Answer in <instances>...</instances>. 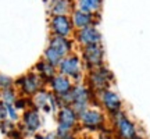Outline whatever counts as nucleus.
I'll return each instance as SVG.
<instances>
[{
    "label": "nucleus",
    "mask_w": 150,
    "mask_h": 139,
    "mask_svg": "<svg viewBox=\"0 0 150 139\" xmlns=\"http://www.w3.org/2000/svg\"><path fill=\"white\" fill-rule=\"evenodd\" d=\"M6 107H7V118L10 121H13V123H17L20 120V111L14 106H6Z\"/></svg>",
    "instance_id": "24"
},
{
    "label": "nucleus",
    "mask_w": 150,
    "mask_h": 139,
    "mask_svg": "<svg viewBox=\"0 0 150 139\" xmlns=\"http://www.w3.org/2000/svg\"><path fill=\"white\" fill-rule=\"evenodd\" d=\"M57 118V128H56V135L57 138H64L67 135L74 134V131L79 127V118L78 114L71 106H61L60 110L56 114Z\"/></svg>",
    "instance_id": "4"
},
{
    "label": "nucleus",
    "mask_w": 150,
    "mask_h": 139,
    "mask_svg": "<svg viewBox=\"0 0 150 139\" xmlns=\"http://www.w3.org/2000/svg\"><path fill=\"white\" fill-rule=\"evenodd\" d=\"M49 25L52 35L63 38H70L74 35V25L70 16H52Z\"/></svg>",
    "instance_id": "11"
},
{
    "label": "nucleus",
    "mask_w": 150,
    "mask_h": 139,
    "mask_svg": "<svg viewBox=\"0 0 150 139\" xmlns=\"http://www.w3.org/2000/svg\"><path fill=\"white\" fill-rule=\"evenodd\" d=\"M132 139H146V136L145 135H140V134H138L135 138H132Z\"/></svg>",
    "instance_id": "30"
},
{
    "label": "nucleus",
    "mask_w": 150,
    "mask_h": 139,
    "mask_svg": "<svg viewBox=\"0 0 150 139\" xmlns=\"http://www.w3.org/2000/svg\"><path fill=\"white\" fill-rule=\"evenodd\" d=\"M99 138L100 139H117L115 136V132H114V129L106 127V128H103L102 131H99Z\"/></svg>",
    "instance_id": "25"
},
{
    "label": "nucleus",
    "mask_w": 150,
    "mask_h": 139,
    "mask_svg": "<svg viewBox=\"0 0 150 139\" xmlns=\"http://www.w3.org/2000/svg\"><path fill=\"white\" fill-rule=\"evenodd\" d=\"M14 107H16L18 111H25L28 109L32 107V102H31V97L28 96H18L17 97L16 103H14Z\"/></svg>",
    "instance_id": "22"
},
{
    "label": "nucleus",
    "mask_w": 150,
    "mask_h": 139,
    "mask_svg": "<svg viewBox=\"0 0 150 139\" xmlns=\"http://www.w3.org/2000/svg\"><path fill=\"white\" fill-rule=\"evenodd\" d=\"M27 139H36V138H35V136H32V138H27Z\"/></svg>",
    "instance_id": "31"
},
{
    "label": "nucleus",
    "mask_w": 150,
    "mask_h": 139,
    "mask_svg": "<svg viewBox=\"0 0 150 139\" xmlns=\"http://www.w3.org/2000/svg\"><path fill=\"white\" fill-rule=\"evenodd\" d=\"M0 129L4 135H10L14 129H16V123L10 121L8 118H6L3 121H0Z\"/></svg>",
    "instance_id": "23"
},
{
    "label": "nucleus",
    "mask_w": 150,
    "mask_h": 139,
    "mask_svg": "<svg viewBox=\"0 0 150 139\" xmlns=\"http://www.w3.org/2000/svg\"><path fill=\"white\" fill-rule=\"evenodd\" d=\"M57 71L59 74H63L65 77H68L74 84L78 82H83L85 79V67L83 63L81 60V56L75 53H71L68 56H65L64 59L60 61V64L57 65Z\"/></svg>",
    "instance_id": "3"
},
{
    "label": "nucleus",
    "mask_w": 150,
    "mask_h": 139,
    "mask_svg": "<svg viewBox=\"0 0 150 139\" xmlns=\"http://www.w3.org/2000/svg\"><path fill=\"white\" fill-rule=\"evenodd\" d=\"M35 72L40 77V79H42L43 82L46 84V86H47V84L53 79V77L57 74L59 71H57V67L49 64L47 61H45V60L42 59L35 64Z\"/></svg>",
    "instance_id": "17"
},
{
    "label": "nucleus",
    "mask_w": 150,
    "mask_h": 139,
    "mask_svg": "<svg viewBox=\"0 0 150 139\" xmlns=\"http://www.w3.org/2000/svg\"><path fill=\"white\" fill-rule=\"evenodd\" d=\"M14 85L18 88V91L22 93V96H28V97H32L36 92H39L43 88H46V84L40 79V77L35 71H31V72L21 75L17 81H14Z\"/></svg>",
    "instance_id": "7"
},
{
    "label": "nucleus",
    "mask_w": 150,
    "mask_h": 139,
    "mask_svg": "<svg viewBox=\"0 0 150 139\" xmlns=\"http://www.w3.org/2000/svg\"><path fill=\"white\" fill-rule=\"evenodd\" d=\"M49 46L54 48L63 57L71 54L72 50H74V42L71 40L70 38L56 36V35H52V36H50V39H49Z\"/></svg>",
    "instance_id": "15"
},
{
    "label": "nucleus",
    "mask_w": 150,
    "mask_h": 139,
    "mask_svg": "<svg viewBox=\"0 0 150 139\" xmlns=\"http://www.w3.org/2000/svg\"><path fill=\"white\" fill-rule=\"evenodd\" d=\"M75 40L81 48H86V46H92V45H100L102 43V33L99 32L96 25H91V27L82 28V29H76L74 33Z\"/></svg>",
    "instance_id": "12"
},
{
    "label": "nucleus",
    "mask_w": 150,
    "mask_h": 139,
    "mask_svg": "<svg viewBox=\"0 0 150 139\" xmlns=\"http://www.w3.org/2000/svg\"><path fill=\"white\" fill-rule=\"evenodd\" d=\"M78 118H79V127L86 129V131L99 132L107 127V117L102 109L89 107L88 110L81 113Z\"/></svg>",
    "instance_id": "6"
},
{
    "label": "nucleus",
    "mask_w": 150,
    "mask_h": 139,
    "mask_svg": "<svg viewBox=\"0 0 150 139\" xmlns=\"http://www.w3.org/2000/svg\"><path fill=\"white\" fill-rule=\"evenodd\" d=\"M72 86H74V82L68 77H65L63 74H59V72L54 75L53 79L47 84L49 91L59 97H63L64 95H67L72 89Z\"/></svg>",
    "instance_id": "13"
},
{
    "label": "nucleus",
    "mask_w": 150,
    "mask_h": 139,
    "mask_svg": "<svg viewBox=\"0 0 150 139\" xmlns=\"http://www.w3.org/2000/svg\"><path fill=\"white\" fill-rule=\"evenodd\" d=\"M42 116H40V111L36 110V109H28L22 113L21 116V129L24 138H32L35 136V134H38V131L42 128Z\"/></svg>",
    "instance_id": "9"
},
{
    "label": "nucleus",
    "mask_w": 150,
    "mask_h": 139,
    "mask_svg": "<svg viewBox=\"0 0 150 139\" xmlns=\"http://www.w3.org/2000/svg\"><path fill=\"white\" fill-rule=\"evenodd\" d=\"M108 117H110L111 127L115 132L117 139H132L139 134L136 123L134 120H131L124 110L115 113L112 116H108Z\"/></svg>",
    "instance_id": "5"
},
{
    "label": "nucleus",
    "mask_w": 150,
    "mask_h": 139,
    "mask_svg": "<svg viewBox=\"0 0 150 139\" xmlns=\"http://www.w3.org/2000/svg\"><path fill=\"white\" fill-rule=\"evenodd\" d=\"M96 97L100 109L108 116H112V114L122 110V99L112 89H104V91L99 92V93H96Z\"/></svg>",
    "instance_id": "10"
},
{
    "label": "nucleus",
    "mask_w": 150,
    "mask_h": 139,
    "mask_svg": "<svg viewBox=\"0 0 150 139\" xmlns=\"http://www.w3.org/2000/svg\"><path fill=\"white\" fill-rule=\"evenodd\" d=\"M17 97H18L17 96V91L13 88V86L0 91V102L3 103L4 106H14Z\"/></svg>",
    "instance_id": "21"
},
{
    "label": "nucleus",
    "mask_w": 150,
    "mask_h": 139,
    "mask_svg": "<svg viewBox=\"0 0 150 139\" xmlns=\"http://www.w3.org/2000/svg\"><path fill=\"white\" fill-rule=\"evenodd\" d=\"M52 1H54V0H52Z\"/></svg>",
    "instance_id": "32"
},
{
    "label": "nucleus",
    "mask_w": 150,
    "mask_h": 139,
    "mask_svg": "<svg viewBox=\"0 0 150 139\" xmlns=\"http://www.w3.org/2000/svg\"><path fill=\"white\" fill-rule=\"evenodd\" d=\"M83 82L91 88L93 93H99L104 89H110L111 84L114 82V74L110 71V68L103 65L99 68L86 71Z\"/></svg>",
    "instance_id": "2"
},
{
    "label": "nucleus",
    "mask_w": 150,
    "mask_h": 139,
    "mask_svg": "<svg viewBox=\"0 0 150 139\" xmlns=\"http://www.w3.org/2000/svg\"><path fill=\"white\" fill-rule=\"evenodd\" d=\"M95 96L96 93H93L85 82H78V84H74L72 89L67 95L60 97V100L63 106H71L75 110V113L79 116L81 113H83L91 107V103L95 99Z\"/></svg>",
    "instance_id": "1"
},
{
    "label": "nucleus",
    "mask_w": 150,
    "mask_h": 139,
    "mask_svg": "<svg viewBox=\"0 0 150 139\" xmlns=\"http://www.w3.org/2000/svg\"><path fill=\"white\" fill-rule=\"evenodd\" d=\"M35 138L36 139H59L56 132H47L45 135H40V134H35Z\"/></svg>",
    "instance_id": "27"
},
{
    "label": "nucleus",
    "mask_w": 150,
    "mask_h": 139,
    "mask_svg": "<svg viewBox=\"0 0 150 139\" xmlns=\"http://www.w3.org/2000/svg\"><path fill=\"white\" fill-rule=\"evenodd\" d=\"M81 60L86 71L95 70L104 65V48L103 45H92L81 48Z\"/></svg>",
    "instance_id": "8"
},
{
    "label": "nucleus",
    "mask_w": 150,
    "mask_h": 139,
    "mask_svg": "<svg viewBox=\"0 0 150 139\" xmlns=\"http://www.w3.org/2000/svg\"><path fill=\"white\" fill-rule=\"evenodd\" d=\"M70 17L71 21H72V25L76 29H82V28L91 27V25H96V14H89V13H83L81 10H74Z\"/></svg>",
    "instance_id": "14"
},
{
    "label": "nucleus",
    "mask_w": 150,
    "mask_h": 139,
    "mask_svg": "<svg viewBox=\"0 0 150 139\" xmlns=\"http://www.w3.org/2000/svg\"><path fill=\"white\" fill-rule=\"evenodd\" d=\"M72 11V0H54L50 6L52 16H71Z\"/></svg>",
    "instance_id": "18"
},
{
    "label": "nucleus",
    "mask_w": 150,
    "mask_h": 139,
    "mask_svg": "<svg viewBox=\"0 0 150 139\" xmlns=\"http://www.w3.org/2000/svg\"><path fill=\"white\" fill-rule=\"evenodd\" d=\"M50 95H52V92L49 91L47 88H43V89H40L39 92H36V93L31 97L32 107L33 109H36V110H39V111L50 113V109H49Z\"/></svg>",
    "instance_id": "16"
},
{
    "label": "nucleus",
    "mask_w": 150,
    "mask_h": 139,
    "mask_svg": "<svg viewBox=\"0 0 150 139\" xmlns=\"http://www.w3.org/2000/svg\"><path fill=\"white\" fill-rule=\"evenodd\" d=\"M13 85H14V81L11 79L10 77L0 74V91H3V89H7V88H11Z\"/></svg>",
    "instance_id": "26"
},
{
    "label": "nucleus",
    "mask_w": 150,
    "mask_h": 139,
    "mask_svg": "<svg viewBox=\"0 0 150 139\" xmlns=\"http://www.w3.org/2000/svg\"><path fill=\"white\" fill-rule=\"evenodd\" d=\"M64 59L61 54L56 50L54 48H52V46H47V48L45 49V53H43V60L45 61H47L49 64L54 65V67H57V65L60 64V61Z\"/></svg>",
    "instance_id": "20"
},
{
    "label": "nucleus",
    "mask_w": 150,
    "mask_h": 139,
    "mask_svg": "<svg viewBox=\"0 0 150 139\" xmlns=\"http://www.w3.org/2000/svg\"><path fill=\"white\" fill-rule=\"evenodd\" d=\"M60 139H78V138H76L74 134H70V135H67V136H64V138H60Z\"/></svg>",
    "instance_id": "29"
},
{
    "label": "nucleus",
    "mask_w": 150,
    "mask_h": 139,
    "mask_svg": "<svg viewBox=\"0 0 150 139\" xmlns=\"http://www.w3.org/2000/svg\"><path fill=\"white\" fill-rule=\"evenodd\" d=\"M103 0H76V10L89 14H97L102 9Z\"/></svg>",
    "instance_id": "19"
},
{
    "label": "nucleus",
    "mask_w": 150,
    "mask_h": 139,
    "mask_svg": "<svg viewBox=\"0 0 150 139\" xmlns=\"http://www.w3.org/2000/svg\"><path fill=\"white\" fill-rule=\"evenodd\" d=\"M7 118V107L0 102V121H3Z\"/></svg>",
    "instance_id": "28"
}]
</instances>
